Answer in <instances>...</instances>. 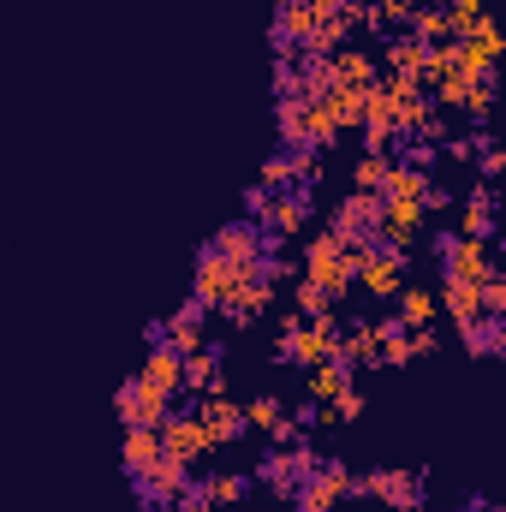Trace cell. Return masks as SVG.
<instances>
[{"label":"cell","mask_w":506,"mask_h":512,"mask_svg":"<svg viewBox=\"0 0 506 512\" xmlns=\"http://www.w3.org/2000/svg\"><path fill=\"white\" fill-rule=\"evenodd\" d=\"M435 310H441V304H435V292H423V286H399V292H393V316H399L405 328H429Z\"/></svg>","instance_id":"23"},{"label":"cell","mask_w":506,"mask_h":512,"mask_svg":"<svg viewBox=\"0 0 506 512\" xmlns=\"http://www.w3.org/2000/svg\"><path fill=\"white\" fill-rule=\"evenodd\" d=\"M197 423L209 429V447H233V441H245V435H251L245 405H239V399H227V393H203V399H197Z\"/></svg>","instance_id":"8"},{"label":"cell","mask_w":506,"mask_h":512,"mask_svg":"<svg viewBox=\"0 0 506 512\" xmlns=\"http://www.w3.org/2000/svg\"><path fill=\"white\" fill-rule=\"evenodd\" d=\"M477 286H483V280H441V298H435V304H441L447 316H459V322H465V316H477V310H483V304H477Z\"/></svg>","instance_id":"26"},{"label":"cell","mask_w":506,"mask_h":512,"mask_svg":"<svg viewBox=\"0 0 506 512\" xmlns=\"http://www.w3.org/2000/svg\"><path fill=\"white\" fill-rule=\"evenodd\" d=\"M358 370L346 364V358H322V364H310V399H322V405H334L346 387H358L352 382Z\"/></svg>","instance_id":"21"},{"label":"cell","mask_w":506,"mask_h":512,"mask_svg":"<svg viewBox=\"0 0 506 512\" xmlns=\"http://www.w3.org/2000/svg\"><path fill=\"white\" fill-rule=\"evenodd\" d=\"M352 489V465L346 459H316L310 477L292 489V512H334V501Z\"/></svg>","instance_id":"5"},{"label":"cell","mask_w":506,"mask_h":512,"mask_svg":"<svg viewBox=\"0 0 506 512\" xmlns=\"http://www.w3.org/2000/svg\"><path fill=\"white\" fill-rule=\"evenodd\" d=\"M268 304H274V286H268V280H256L251 268H245V280H239V286L227 292V304H221V316L245 328V322H256V316H262Z\"/></svg>","instance_id":"18"},{"label":"cell","mask_w":506,"mask_h":512,"mask_svg":"<svg viewBox=\"0 0 506 512\" xmlns=\"http://www.w3.org/2000/svg\"><path fill=\"white\" fill-rule=\"evenodd\" d=\"M274 90H280V96H304V90H298V60H292V54L274 60Z\"/></svg>","instance_id":"33"},{"label":"cell","mask_w":506,"mask_h":512,"mask_svg":"<svg viewBox=\"0 0 506 512\" xmlns=\"http://www.w3.org/2000/svg\"><path fill=\"white\" fill-rule=\"evenodd\" d=\"M262 239H268V233H262L256 221H245V215H239V221H227L221 233H209L203 245H209V251L221 256V262H233V268H251L256 251H262Z\"/></svg>","instance_id":"14"},{"label":"cell","mask_w":506,"mask_h":512,"mask_svg":"<svg viewBox=\"0 0 506 512\" xmlns=\"http://www.w3.org/2000/svg\"><path fill=\"white\" fill-rule=\"evenodd\" d=\"M251 489H256L251 471H215V477H209V501H215V507H233V501H245Z\"/></svg>","instance_id":"27"},{"label":"cell","mask_w":506,"mask_h":512,"mask_svg":"<svg viewBox=\"0 0 506 512\" xmlns=\"http://www.w3.org/2000/svg\"><path fill=\"white\" fill-rule=\"evenodd\" d=\"M322 149H304V143H274L268 149V161H262V179L256 185H268V191H280V185H292V179H316L322 173V161H316Z\"/></svg>","instance_id":"13"},{"label":"cell","mask_w":506,"mask_h":512,"mask_svg":"<svg viewBox=\"0 0 506 512\" xmlns=\"http://www.w3.org/2000/svg\"><path fill=\"white\" fill-rule=\"evenodd\" d=\"M298 280H310V286H316V292H328L334 304H340V298L352 292V268H346V245H340V239H334L328 227H322V233H316V239L304 245V262H298Z\"/></svg>","instance_id":"3"},{"label":"cell","mask_w":506,"mask_h":512,"mask_svg":"<svg viewBox=\"0 0 506 512\" xmlns=\"http://www.w3.org/2000/svg\"><path fill=\"white\" fill-rule=\"evenodd\" d=\"M453 6H465V12H483V0H453Z\"/></svg>","instance_id":"40"},{"label":"cell","mask_w":506,"mask_h":512,"mask_svg":"<svg viewBox=\"0 0 506 512\" xmlns=\"http://www.w3.org/2000/svg\"><path fill=\"white\" fill-rule=\"evenodd\" d=\"M143 346H167V316H149L143 322Z\"/></svg>","instance_id":"38"},{"label":"cell","mask_w":506,"mask_h":512,"mask_svg":"<svg viewBox=\"0 0 506 512\" xmlns=\"http://www.w3.org/2000/svg\"><path fill=\"white\" fill-rule=\"evenodd\" d=\"M274 126H280V143L316 149V143H310V102H304V96H280V102H274Z\"/></svg>","instance_id":"22"},{"label":"cell","mask_w":506,"mask_h":512,"mask_svg":"<svg viewBox=\"0 0 506 512\" xmlns=\"http://www.w3.org/2000/svg\"><path fill=\"white\" fill-rule=\"evenodd\" d=\"M495 209H501V203H495V185H489V179H477V185H471V197H465L459 233H465V239H483V245H489V239H495Z\"/></svg>","instance_id":"19"},{"label":"cell","mask_w":506,"mask_h":512,"mask_svg":"<svg viewBox=\"0 0 506 512\" xmlns=\"http://www.w3.org/2000/svg\"><path fill=\"white\" fill-rule=\"evenodd\" d=\"M239 203H245V221H256V215L268 209V185H245V197H239Z\"/></svg>","instance_id":"35"},{"label":"cell","mask_w":506,"mask_h":512,"mask_svg":"<svg viewBox=\"0 0 506 512\" xmlns=\"http://www.w3.org/2000/svg\"><path fill=\"white\" fill-rule=\"evenodd\" d=\"M245 417H251V429H274V423H286V405H280V393H256Z\"/></svg>","instance_id":"29"},{"label":"cell","mask_w":506,"mask_h":512,"mask_svg":"<svg viewBox=\"0 0 506 512\" xmlns=\"http://www.w3.org/2000/svg\"><path fill=\"white\" fill-rule=\"evenodd\" d=\"M417 203H423V209H447V203H453V191L429 173V185H423V197H417Z\"/></svg>","instance_id":"34"},{"label":"cell","mask_w":506,"mask_h":512,"mask_svg":"<svg viewBox=\"0 0 506 512\" xmlns=\"http://www.w3.org/2000/svg\"><path fill=\"white\" fill-rule=\"evenodd\" d=\"M292 304H298V316H322V310H334V298H328V292H316L310 280H298V286H292Z\"/></svg>","instance_id":"30"},{"label":"cell","mask_w":506,"mask_h":512,"mask_svg":"<svg viewBox=\"0 0 506 512\" xmlns=\"http://www.w3.org/2000/svg\"><path fill=\"white\" fill-rule=\"evenodd\" d=\"M245 280V268H233V262H221V256L209 251V245H197V268H191V298H203L209 310H221L227 304V292Z\"/></svg>","instance_id":"12"},{"label":"cell","mask_w":506,"mask_h":512,"mask_svg":"<svg viewBox=\"0 0 506 512\" xmlns=\"http://www.w3.org/2000/svg\"><path fill=\"white\" fill-rule=\"evenodd\" d=\"M429 54H435V48H429V42H417L411 30H399V36L387 42V66H393V78H399V84H423V78H429Z\"/></svg>","instance_id":"17"},{"label":"cell","mask_w":506,"mask_h":512,"mask_svg":"<svg viewBox=\"0 0 506 512\" xmlns=\"http://www.w3.org/2000/svg\"><path fill=\"white\" fill-rule=\"evenodd\" d=\"M334 90H376V54L370 48H334Z\"/></svg>","instance_id":"20"},{"label":"cell","mask_w":506,"mask_h":512,"mask_svg":"<svg viewBox=\"0 0 506 512\" xmlns=\"http://www.w3.org/2000/svg\"><path fill=\"white\" fill-rule=\"evenodd\" d=\"M155 435H161V453H167V459L197 465V459L209 453V429L197 423V411H167V417L155 423Z\"/></svg>","instance_id":"11"},{"label":"cell","mask_w":506,"mask_h":512,"mask_svg":"<svg viewBox=\"0 0 506 512\" xmlns=\"http://www.w3.org/2000/svg\"><path fill=\"white\" fill-rule=\"evenodd\" d=\"M316 185H322V173H316V179H292V185L268 191V209L256 215V227H262V233H274V239L304 233V227H310V215H316Z\"/></svg>","instance_id":"2"},{"label":"cell","mask_w":506,"mask_h":512,"mask_svg":"<svg viewBox=\"0 0 506 512\" xmlns=\"http://www.w3.org/2000/svg\"><path fill=\"white\" fill-rule=\"evenodd\" d=\"M364 512H387V507H364Z\"/></svg>","instance_id":"43"},{"label":"cell","mask_w":506,"mask_h":512,"mask_svg":"<svg viewBox=\"0 0 506 512\" xmlns=\"http://www.w3.org/2000/svg\"><path fill=\"white\" fill-rule=\"evenodd\" d=\"M346 268H352V280H364L370 298H393L405 286V256H376L364 245H346Z\"/></svg>","instance_id":"9"},{"label":"cell","mask_w":506,"mask_h":512,"mask_svg":"<svg viewBox=\"0 0 506 512\" xmlns=\"http://www.w3.org/2000/svg\"><path fill=\"white\" fill-rule=\"evenodd\" d=\"M155 459H161V435H155V429H126V447H120L126 477H143Z\"/></svg>","instance_id":"24"},{"label":"cell","mask_w":506,"mask_h":512,"mask_svg":"<svg viewBox=\"0 0 506 512\" xmlns=\"http://www.w3.org/2000/svg\"><path fill=\"white\" fill-rule=\"evenodd\" d=\"M221 358H227V340H203L197 352H185L179 358V393H227Z\"/></svg>","instance_id":"10"},{"label":"cell","mask_w":506,"mask_h":512,"mask_svg":"<svg viewBox=\"0 0 506 512\" xmlns=\"http://www.w3.org/2000/svg\"><path fill=\"white\" fill-rule=\"evenodd\" d=\"M370 6H376V18H411L417 0H370Z\"/></svg>","instance_id":"37"},{"label":"cell","mask_w":506,"mask_h":512,"mask_svg":"<svg viewBox=\"0 0 506 512\" xmlns=\"http://www.w3.org/2000/svg\"><path fill=\"white\" fill-rule=\"evenodd\" d=\"M274 6H298V0H274Z\"/></svg>","instance_id":"42"},{"label":"cell","mask_w":506,"mask_h":512,"mask_svg":"<svg viewBox=\"0 0 506 512\" xmlns=\"http://www.w3.org/2000/svg\"><path fill=\"white\" fill-rule=\"evenodd\" d=\"M489 507H495V501H489L483 489H465V512H489Z\"/></svg>","instance_id":"39"},{"label":"cell","mask_w":506,"mask_h":512,"mask_svg":"<svg viewBox=\"0 0 506 512\" xmlns=\"http://www.w3.org/2000/svg\"><path fill=\"white\" fill-rule=\"evenodd\" d=\"M459 346L477 352V358H501L506 352V316H495V310L465 316V322H459Z\"/></svg>","instance_id":"15"},{"label":"cell","mask_w":506,"mask_h":512,"mask_svg":"<svg viewBox=\"0 0 506 512\" xmlns=\"http://www.w3.org/2000/svg\"><path fill=\"white\" fill-rule=\"evenodd\" d=\"M501 143H489V149H477V167H483V179H489V185H495V173H501Z\"/></svg>","instance_id":"36"},{"label":"cell","mask_w":506,"mask_h":512,"mask_svg":"<svg viewBox=\"0 0 506 512\" xmlns=\"http://www.w3.org/2000/svg\"><path fill=\"white\" fill-rule=\"evenodd\" d=\"M328 233H334L340 245H364V239H376L381 233V197L376 191H352V197H340L334 215H328Z\"/></svg>","instance_id":"6"},{"label":"cell","mask_w":506,"mask_h":512,"mask_svg":"<svg viewBox=\"0 0 506 512\" xmlns=\"http://www.w3.org/2000/svg\"><path fill=\"white\" fill-rule=\"evenodd\" d=\"M137 512H149V507H137Z\"/></svg>","instance_id":"44"},{"label":"cell","mask_w":506,"mask_h":512,"mask_svg":"<svg viewBox=\"0 0 506 512\" xmlns=\"http://www.w3.org/2000/svg\"><path fill=\"white\" fill-rule=\"evenodd\" d=\"M173 501H179V512L215 507V501H209V477H191V483H185V489H179V495H173Z\"/></svg>","instance_id":"32"},{"label":"cell","mask_w":506,"mask_h":512,"mask_svg":"<svg viewBox=\"0 0 506 512\" xmlns=\"http://www.w3.org/2000/svg\"><path fill=\"white\" fill-rule=\"evenodd\" d=\"M489 274H501V268H495V251H489L483 239H465V233H459L453 256L441 262V280H489Z\"/></svg>","instance_id":"16"},{"label":"cell","mask_w":506,"mask_h":512,"mask_svg":"<svg viewBox=\"0 0 506 512\" xmlns=\"http://www.w3.org/2000/svg\"><path fill=\"white\" fill-rule=\"evenodd\" d=\"M358 501H376L387 512H423L429 507V471H399V465H376V471H352V489Z\"/></svg>","instance_id":"1"},{"label":"cell","mask_w":506,"mask_h":512,"mask_svg":"<svg viewBox=\"0 0 506 512\" xmlns=\"http://www.w3.org/2000/svg\"><path fill=\"white\" fill-rule=\"evenodd\" d=\"M387 149H364L358 161H352V191H381V179H387Z\"/></svg>","instance_id":"28"},{"label":"cell","mask_w":506,"mask_h":512,"mask_svg":"<svg viewBox=\"0 0 506 512\" xmlns=\"http://www.w3.org/2000/svg\"><path fill=\"white\" fill-rule=\"evenodd\" d=\"M310 465H316V447H310V441L298 435L292 447H268V453L256 459L251 477L262 483V489H274V495H292V489H298V483L310 477Z\"/></svg>","instance_id":"4"},{"label":"cell","mask_w":506,"mask_h":512,"mask_svg":"<svg viewBox=\"0 0 506 512\" xmlns=\"http://www.w3.org/2000/svg\"><path fill=\"white\" fill-rule=\"evenodd\" d=\"M197 512H227V507H197Z\"/></svg>","instance_id":"41"},{"label":"cell","mask_w":506,"mask_h":512,"mask_svg":"<svg viewBox=\"0 0 506 512\" xmlns=\"http://www.w3.org/2000/svg\"><path fill=\"white\" fill-rule=\"evenodd\" d=\"M292 423H298V429H322V423H334V411H328L322 399H298V411H292Z\"/></svg>","instance_id":"31"},{"label":"cell","mask_w":506,"mask_h":512,"mask_svg":"<svg viewBox=\"0 0 506 512\" xmlns=\"http://www.w3.org/2000/svg\"><path fill=\"white\" fill-rule=\"evenodd\" d=\"M114 411H120L126 429H155V423L173 411V399H167L155 382H143V376H126L120 393H114Z\"/></svg>","instance_id":"7"},{"label":"cell","mask_w":506,"mask_h":512,"mask_svg":"<svg viewBox=\"0 0 506 512\" xmlns=\"http://www.w3.org/2000/svg\"><path fill=\"white\" fill-rule=\"evenodd\" d=\"M137 376H143V382H155L167 399H173V393H179V352H173V346H149V358H143V370H137Z\"/></svg>","instance_id":"25"}]
</instances>
